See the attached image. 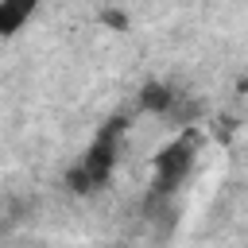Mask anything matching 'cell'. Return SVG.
Returning <instances> with one entry per match:
<instances>
[{
	"instance_id": "1",
	"label": "cell",
	"mask_w": 248,
	"mask_h": 248,
	"mask_svg": "<svg viewBox=\"0 0 248 248\" xmlns=\"http://www.w3.org/2000/svg\"><path fill=\"white\" fill-rule=\"evenodd\" d=\"M128 132V116H112L97 136H93V143L85 147V155H81V170L89 174V182L101 190L108 178H112V170H116V151H120V136Z\"/></svg>"
},
{
	"instance_id": "2",
	"label": "cell",
	"mask_w": 248,
	"mask_h": 248,
	"mask_svg": "<svg viewBox=\"0 0 248 248\" xmlns=\"http://www.w3.org/2000/svg\"><path fill=\"white\" fill-rule=\"evenodd\" d=\"M35 8H39V0H0V39L16 35L35 16Z\"/></svg>"
},
{
	"instance_id": "3",
	"label": "cell",
	"mask_w": 248,
	"mask_h": 248,
	"mask_svg": "<svg viewBox=\"0 0 248 248\" xmlns=\"http://www.w3.org/2000/svg\"><path fill=\"white\" fill-rule=\"evenodd\" d=\"M170 101H174V89H170L167 81H147V85L140 89V108H143V112H155V116H167V108H170Z\"/></svg>"
},
{
	"instance_id": "4",
	"label": "cell",
	"mask_w": 248,
	"mask_h": 248,
	"mask_svg": "<svg viewBox=\"0 0 248 248\" xmlns=\"http://www.w3.org/2000/svg\"><path fill=\"white\" fill-rule=\"evenodd\" d=\"M101 19H105L108 27H116V31H124V27H128V16H124V12H116V8H108Z\"/></svg>"
}]
</instances>
